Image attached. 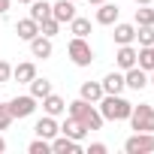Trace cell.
I'll use <instances>...</instances> for the list:
<instances>
[{
    "label": "cell",
    "instance_id": "cell-36",
    "mask_svg": "<svg viewBox=\"0 0 154 154\" xmlns=\"http://www.w3.org/2000/svg\"><path fill=\"white\" fill-rule=\"evenodd\" d=\"M151 72H154V69H151ZM148 82H151V85H154V75H151V79H148Z\"/></svg>",
    "mask_w": 154,
    "mask_h": 154
},
{
    "label": "cell",
    "instance_id": "cell-28",
    "mask_svg": "<svg viewBox=\"0 0 154 154\" xmlns=\"http://www.w3.org/2000/svg\"><path fill=\"white\" fill-rule=\"evenodd\" d=\"M9 124H12V112L6 103H0V130H9Z\"/></svg>",
    "mask_w": 154,
    "mask_h": 154
},
{
    "label": "cell",
    "instance_id": "cell-3",
    "mask_svg": "<svg viewBox=\"0 0 154 154\" xmlns=\"http://www.w3.org/2000/svg\"><path fill=\"white\" fill-rule=\"evenodd\" d=\"M127 121H130V127L136 133H154V106H148V103L133 106V112H130Z\"/></svg>",
    "mask_w": 154,
    "mask_h": 154
},
{
    "label": "cell",
    "instance_id": "cell-4",
    "mask_svg": "<svg viewBox=\"0 0 154 154\" xmlns=\"http://www.w3.org/2000/svg\"><path fill=\"white\" fill-rule=\"evenodd\" d=\"M66 54H69V60H72L75 66H91V60H94V48H91L88 39H82V36H72V39H69Z\"/></svg>",
    "mask_w": 154,
    "mask_h": 154
},
{
    "label": "cell",
    "instance_id": "cell-32",
    "mask_svg": "<svg viewBox=\"0 0 154 154\" xmlns=\"http://www.w3.org/2000/svg\"><path fill=\"white\" fill-rule=\"evenodd\" d=\"M3 151H6V139H3V136H0V154H3Z\"/></svg>",
    "mask_w": 154,
    "mask_h": 154
},
{
    "label": "cell",
    "instance_id": "cell-31",
    "mask_svg": "<svg viewBox=\"0 0 154 154\" xmlns=\"http://www.w3.org/2000/svg\"><path fill=\"white\" fill-rule=\"evenodd\" d=\"M3 12H9V0H0V15Z\"/></svg>",
    "mask_w": 154,
    "mask_h": 154
},
{
    "label": "cell",
    "instance_id": "cell-25",
    "mask_svg": "<svg viewBox=\"0 0 154 154\" xmlns=\"http://www.w3.org/2000/svg\"><path fill=\"white\" fill-rule=\"evenodd\" d=\"M136 39H139V45H154V27L151 24L136 27Z\"/></svg>",
    "mask_w": 154,
    "mask_h": 154
},
{
    "label": "cell",
    "instance_id": "cell-14",
    "mask_svg": "<svg viewBox=\"0 0 154 154\" xmlns=\"http://www.w3.org/2000/svg\"><path fill=\"white\" fill-rule=\"evenodd\" d=\"M118 15H121V9L106 0V3H100V9H97V24H115Z\"/></svg>",
    "mask_w": 154,
    "mask_h": 154
},
{
    "label": "cell",
    "instance_id": "cell-12",
    "mask_svg": "<svg viewBox=\"0 0 154 154\" xmlns=\"http://www.w3.org/2000/svg\"><path fill=\"white\" fill-rule=\"evenodd\" d=\"M33 130H36V136H42V139H48V142H51V139H54V136L60 133V127H57V121H54L51 115H45V118H39Z\"/></svg>",
    "mask_w": 154,
    "mask_h": 154
},
{
    "label": "cell",
    "instance_id": "cell-23",
    "mask_svg": "<svg viewBox=\"0 0 154 154\" xmlns=\"http://www.w3.org/2000/svg\"><path fill=\"white\" fill-rule=\"evenodd\" d=\"M69 30H72V36H82V39H88V33H91V21L75 15V18L69 21Z\"/></svg>",
    "mask_w": 154,
    "mask_h": 154
},
{
    "label": "cell",
    "instance_id": "cell-11",
    "mask_svg": "<svg viewBox=\"0 0 154 154\" xmlns=\"http://www.w3.org/2000/svg\"><path fill=\"white\" fill-rule=\"evenodd\" d=\"M30 51H33V57H51V51H54V45H51V36H42V33H36L33 39H30Z\"/></svg>",
    "mask_w": 154,
    "mask_h": 154
},
{
    "label": "cell",
    "instance_id": "cell-24",
    "mask_svg": "<svg viewBox=\"0 0 154 154\" xmlns=\"http://www.w3.org/2000/svg\"><path fill=\"white\" fill-rule=\"evenodd\" d=\"M57 30H60V21H57V18H51V15H48V18H42V21H39V33H42V36H54Z\"/></svg>",
    "mask_w": 154,
    "mask_h": 154
},
{
    "label": "cell",
    "instance_id": "cell-10",
    "mask_svg": "<svg viewBox=\"0 0 154 154\" xmlns=\"http://www.w3.org/2000/svg\"><path fill=\"white\" fill-rule=\"evenodd\" d=\"M51 151H54V154H79V151H82V145L75 142V139H69V136H63V133H60V136H54V139H51Z\"/></svg>",
    "mask_w": 154,
    "mask_h": 154
},
{
    "label": "cell",
    "instance_id": "cell-19",
    "mask_svg": "<svg viewBox=\"0 0 154 154\" xmlns=\"http://www.w3.org/2000/svg\"><path fill=\"white\" fill-rule=\"evenodd\" d=\"M115 42L118 45H130L133 39H136V24H115Z\"/></svg>",
    "mask_w": 154,
    "mask_h": 154
},
{
    "label": "cell",
    "instance_id": "cell-6",
    "mask_svg": "<svg viewBox=\"0 0 154 154\" xmlns=\"http://www.w3.org/2000/svg\"><path fill=\"white\" fill-rule=\"evenodd\" d=\"M6 106H9L12 118H30V115L36 112V97H30V94H24V97H12Z\"/></svg>",
    "mask_w": 154,
    "mask_h": 154
},
{
    "label": "cell",
    "instance_id": "cell-34",
    "mask_svg": "<svg viewBox=\"0 0 154 154\" xmlns=\"http://www.w3.org/2000/svg\"><path fill=\"white\" fill-rule=\"evenodd\" d=\"M88 3H94V6H100V3H106V0H88Z\"/></svg>",
    "mask_w": 154,
    "mask_h": 154
},
{
    "label": "cell",
    "instance_id": "cell-26",
    "mask_svg": "<svg viewBox=\"0 0 154 154\" xmlns=\"http://www.w3.org/2000/svg\"><path fill=\"white\" fill-rule=\"evenodd\" d=\"M27 151H30V154H48V151H51V142L42 139V136H36V139L27 145Z\"/></svg>",
    "mask_w": 154,
    "mask_h": 154
},
{
    "label": "cell",
    "instance_id": "cell-2",
    "mask_svg": "<svg viewBox=\"0 0 154 154\" xmlns=\"http://www.w3.org/2000/svg\"><path fill=\"white\" fill-rule=\"evenodd\" d=\"M66 112L72 115V118H79L88 130H103V115H100V109H94V103H88V100H72V103H66Z\"/></svg>",
    "mask_w": 154,
    "mask_h": 154
},
{
    "label": "cell",
    "instance_id": "cell-22",
    "mask_svg": "<svg viewBox=\"0 0 154 154\" xmlns=\"http://www.w3.org/2000/svg\"><path fill=\"white\" fill-rule=\"evenodd\" d=\"M27 6H30V18L33 21H42V18L51 15V3H45V0H33V3H27Z\"/></svg>",
    "mask_w": 154,
    "mask_h": 154
},
{
    "label": "cell",
    "instance_id": "cell-18",
    "mask_svg": "<svg viewBox=\"0 0 154 154\" xmlns=\"http://www.w3.org/2000/svg\"><path fill=\"white\" fill-rule=\"evenodd\" d=\"M100 85H103V94H121V91L127 88V85H124V75H121V72H109L106 79L100 82Z\"/></svg>",
    "mask_w": 154,
    "mask_h": 154
},
{
    "label": "cell",
    "instance_id": "cell-30",
    "mask_svg": "<svg viewBox=\"0 0 154 154\" xmlns=\"http://www.w3.org/2000/svg\"><path fill=\"white\" fill-rule=\"evenodd\" d=\"M88 154H106V145H103V142H94V145L88 148Z\"/></svg>",
    "mask_w": 154,
    "mask_h": 154
},
{
    "label": "cell",
    "instance_id": "cell-21",
    "mask_svg": "<svg viewBox=\"0 0 154 154\" xmlns=\"http://www.w3.org/2000/svg\"><path fill=\"white\" fill-rule=\"evenodd\" d=\"M45 94H51V82H48V79H39V75H33V79H30V97L42 100Z\"/></svg>",
    "mask_w": 154,
    "mask_h": 154
},
{
    "label": "cell",
    "instance_id": "cell-35",
    "mask_svg": "<svg viewBox=\"0 0 154 154\" xmlns=\"http://www.w3.org/2000/svg\"><path fill=\"white\" fill-rule=\"evenodd\" d=\"M18 3H33V0H18Z\"/></svg>",
    "mask_w": 154,
    "mask_h": 154
},
{
    "label": "cell",
    "instance_id": "cell-7",
    "mask_svg": "<svg viewBox=\"0 0 154 154\" xmlns=\"http://www.w3.org/2000/svg\"><path fill=\"white\" fill-rule=\"evenodd\" d=\"M51 18H57L60 24H69L75 18V3L72 0H57V3H51Z\"/></svg>",
    "mask_w": 154,
    "mask_h": 154
},
{
    "label": "cell",
    "instance_id": "cell-20",
    "mask_svg": "<svg viewBox=\"0 0 154 154\" xmlns=\"http://www.w3.org/2000/svg\"><path fill=\"white\" fill-rule=\"evenodd\" d=\"M115 60H118V66H121V69L136 66V48H133V42H130V45H121V48H118V54H115Z\"/></svg>",
    "mask_w": 154,
    "mask_h": 154
},
{
    "label": "cell",
    "instance_id": "cell-5",
    "mask_svg": "<svg viewBox=\"0 0 154 154\" xmlns=\"http://www.w3.org/2000/svg\"><path fill=\"white\" fill-rule=\"evenodd\" d=\"M124 151L127 154H148V151H154V133H133L124 142Z\"/></svg>",
    "mask_w": 154,
    "mask_h": 154
},
{
    "label": "cell",
    "instance_id": "cell-29",
    "mask_svg": "<svg viewBox=\"0 0 154 154\" xmlns=\"http://www.w3.org/2000/svg\"><path fill=\"white\" fill-rule=\"evenodd\" d=\"M9 79H12V66L6 60H0V82H9Z\"/></svg>",
    "mask_w": 154,
    "mask_h": 154
},
{
    "label": "cell",
    "instance_id": "cell-27",
    "mask_svg": "<svg viewBox=\"0 0 154 154\" xmlns=\"http://www.w3.org/2000/svg\"><path fill=\"white\" fill-rule=\"evenodd\" d=\"M142 24H151L154 27V9H148V6H139L136 9V27H142Z\"/></svg>",
    "mask_w": 154,
    "mask_h": 154
},
{
    "label": "cell",
    "instance_id": "cell-13",
    "mask_svg": "<svg viewBox=\"0 0 154 154\" xmlns=\"http://www.w3.org/2000/svg\"><path fill=\"white\" fill-rule=\"evenodd\" d=\"M15 33H18V39H24V42H30L36 33H39V21H33L30 15L27 18H21L18 24H15Z\"/></svg>",
    "mask_w": 154,
    "mask_h": 154
},
{
    "label": "cell",
    "instance_id": "cell-1",
    "mask_svg": "<svg viewBox=\"0 0 154 154\" xmlns=\"http://www.w3.org/2000/svg\"><path fill=\"white\" fill-rule=\"evenodd\" d=\"M133 112V103L124 100L121 94H103L100 97V115L103 121H127Z\"/></svg>",
    "mask_w": 154,
    "mask_h": 154
},
{
    "label": "cell",
    "instance_id": "cell-16",
    "mask_svg": "<svg viewBox=\"0 0 154 154\" xmlns=\"http://www.w3.org/2000/svg\"><path fill=\"white\" fill-rule=\"evenodd\" d=\"M79 97L88 100V103H100V97H103V85H100V82H82Z\"/></svg>",
    "mask_w": 154,
    "mask_h": 154
},
{
    "label": "cell",
    "instance_id": "cell-8",
    "mask_svg": "<svg viewBox=\"0 0 154 154\" xmlns=\"http://www.w3.org/2000/svg\"><path fill=\"white\" fill-rule=\"evenodd\" d=\"M60 133H63V136H69V139H75V142H82V139L88 136V127H85L79 118H72V115H69V118L60 124Z\"/></svg>",
    "mask_w": 154,
    "mask_h": 154
},
{
    "label": "cell",
    "instance_id": "cell-9",
    "mask_svg": "<svg viewBox=\"0 0 154 154\" xmlns=\"http://www.w3.org/2000/svg\"><path fill=\"white\" fill-rule=\"evenodd\" d=\"M124 85H127L130 91H142V88L148 85V75H145V69H142V66H130V69L124 72Z\"/></svg>",
    "mask_w": 154,
    "mask_h": 154
},
{
    "label": "cell",
    "instance_id": "cell-33",
    "mask_svg": "<svg viewBox=\"0 0 154 154\" xmlns=\"http://www.w3.org/2000/svg\"><path fill=\"white\" fill-rule=\"evenodd\" d=\"M136 6H151V0H136Z\"/></svg>",
    "mask_w": 154,
    "mask_h": 154
},
{
    "label": "cell",
    "instance_id": "cell-37",
    "mask_svg": "<svg viewBox=\"0 0 154 154\" xmlns=\"http://www.w3.org/2000/svg\"><path fill=\"white\" fill-rule=\"evenodd\" d=\"M72 3H75V0H72Z\"/></svg>",
    "mask_w": 154,
    "mask_h": 154
},
{
    "label": "cell",
    "instance_id": "cell-17",
    "mask_svg": "<svg viewBox=\"0 0 154 154\" xmlns=\"http://www.w3.org/2000/svg\"><path fill=\"white\" fill-rule=\"evenodd\" d=\"M33 75H36V66H33L30 60H24V63L12 66V79H15V82H21V85H30Z\"/></svg>",
    "mask_w": 154,
    "mask_h": 154
},
{
    "label": "cell",
    "instance_id": "cell-15",
    "mask_svg": "<svg viewBox=\"0 0 154 154\" xmlns=\"http://www.w3.org/2000/svg\"><path fill=\"white\" fill-rule=\"evenodd\" d=\"M42 109H45V115H51V118H54V115L66 112V103H63V97H57V94L51 91V94H45V97H42Z\"/></svg>",
    "mask_w": 154,
    "mask_h": 154
}]
</instances>
